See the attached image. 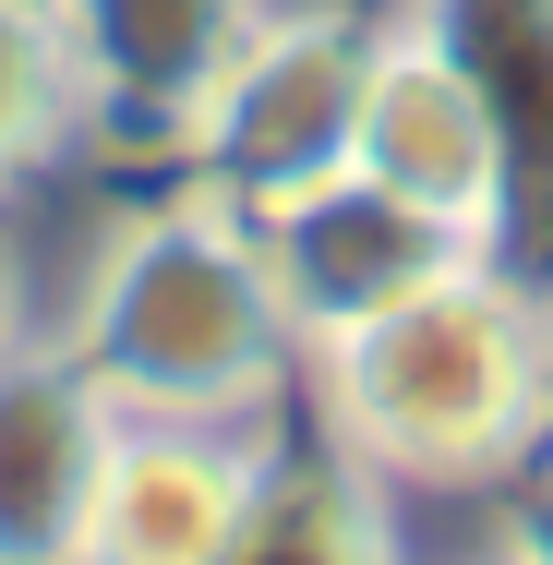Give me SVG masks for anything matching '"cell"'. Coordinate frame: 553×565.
Wrapping results in <instances>:
<instances>
[{"mask_svg": "<svg viewBox=\"0 0 553 565\" xmlns=\"http://www.w3.org/2000/svg\"><path fill=\"white\" fill-rule=\"evenodd\" d=\"M493 554H506V565H553V469H518V481H506Z\"/></svg>", "mask_w": 553, "mask_h": 565, "instance_id": "obj_12", "label": "cell"}, {"mask_svg": "<svg viewBox=\"0 0 553 565\" xmlns=\"http://www.w3.org/2000/svg\"><path fill=\"white\" fill-rule=\"evenodd\" d=\"M349 169L385 181L397 205L445 217L469 253H481V228L506 205L493 97H481V73L457 61V36H445L422 0H385L373 12V73H361V120H349Z\"/></svg>", "mask_w": 553, "mask_h": 565, "instance_id": "obj_4", "label": "cell"}, {"mask_svg": "<svg viewBox=\"0 0 553 565\" xmlns=\"http://www.w3.org/2000/svg\"><path fill=\"white\" fill-rule=\"evenodd\" d=\"M49 313H36V277H24V241H12V205H0V349L36 338Z\"/></svg>", "mask_w": 553, "mask_h": 565, "instance_id": "obj_13", "label": "cell"}, {"mask_svg": "<svg viewBox=\"0 0 553 565\" xmlns=\"http://www.w3.org/2000/svg\"><path fill=\"white\" fill-rule=\"evenodd\" d=\"M530 469H553V349H542V457Z\"/></svg>", "mask_w": 553, "mask_h": 565, "instance_id": "obj_14", "label": "cell"}, {"mask_svg": "<svg viewBox=\"0 0 553 565\" xmlns=\"http://www.w3.org/2000/svg\"><path fill=\"white\" fill-rule=\"evenodd\" d=\"M253 12L265 0H49L73 97H85V157H120L145 181L181 169V132L217 97Z\"/></svg>", "mask_w": 553, "mask_h": 565, "instance_id": "obj_5", "label": "cell"}, {"mask_svg": "<svg viewBox=\"0 0 553 565\" xmlns=\"http://www.w3.org/2000/svg\"><path fill=\"white\" fill-rule=\"evenodd\" d=\"M457 61L493 97V145H506V205L481 228V265L518 277L553 326V0H422Z\"/></svg>", "mask_w": 553, "mask_h": 565, "instance_id": "obj_9", "label": "cell"}, {"mask_svg": "<svg viewBox=\"0 0 553 565\" xmlns=\"http://www.w3.org/2000/svg\"><path fill=\"white\" fill-rule=\"evenodd\" d=\"M24 12H49V0H24Z\"/></svg>", "mask_w": 553, "mask_h": 565, "instance_id": "obj_16", "label": "cell"}, {"mask_svg": "<svg viewBox=\"0 0 553 565\" xmlns=\"http://www.w3.org/2000/svg\"><path fill=\"white\" fill-rule=\"evenodd\" d=\"M109 385L73 361L61 326L0 349V565H73L85 554V505L109 469Z\"/></svg>", "mask_w": 553, "mask_h": 565, "instance_id": "obj_8", "label": "cell"}, {"mask_svg": "<svg viewBox=\"0 0 553 565\" xmlns=\"http://www.w3.org/2000/svg\"><path fill=\"white\" fill-rule=\"evenodd\" d=\"M542 301L457 253L373 326L301 349V434L385 493H506L542 457Z\"/></svg>", "mask_w": 553, "mask_h": 565, "instance_id": "obj_2", "label": "cell"}, {"mask_svg": "<svg viewBox=\"0 0 553 565\" xmlns=\"http://www.w3.org/2000/svg\"><path fill=\"white\" fill-rule=\"evenodd\" d=\"M73 361L132 422H289L301 409V326L265 277V228L228 193L157 169L97 217L73 301L49 313Z\"/></svg>", "mask_w": 553, "mask_h": 565, "instance_id": "obj_1", "label": "cell"}, {"mask_svg": "<svg viewBox=\"0 0 553 565\" xmlns=\"http://www.w3.org/2000/svg\"><path fill=\"white\" fill-rule=\"evenodd\" d=\"M217 565H410L397 493L373 469H349L326 434H277L265 493H253V518H241V542Z\"/></svg>", "mask_w": 553, "mask_h": 565, "instance_id": "obj_10", "label": "cell"}, {"mask_svg": "<svg viewBox=\"0 0 553 565\" xmlns=\"http://www.w3.org/2000/svg\"><path fill=\"white\" fill-rule=\"evenodd\" d=\"M61 157H85V97H73V61H61V24L0 0V205L36 193Z\"/></svg>", "mask_w": 553, "mask_h": 565, "instance_id": "obj_11", "label": "cell"}, {"mask_svg": "<svg viewBox=\"0 0 553 565\" xmlns=\"http://www.w3.org/2000/svg\"><path fill=\"white\" fill-rule=\"evenodd\" d=\"M277 434L265 422H132L120 409L73 565H217L241 542V518H253V493H265Z\"/></svg>", "mask_w": 553, "mask_h": 565, "instance_id": "obj_6", "label": "cell"}, {"mask_svg": "<svg viewBox=\"0 0 553 565\" xmlns=\"http://www.w3.org/2000/svg\"><path fill=\"white\" fill-rule=\"evenodd\" d=\"M373 12L385 0H265L253 36L228 49L217 97L181 132V181L228 193L241 217L337 181L349 120H361V73H373Z\"/></svg>", "mask_w": 553, "mask_h": 565, "instance_id": "obj_3", "label": "cell"}, {"mask_svg": "<svg viewBox=\"0 0 553 565\" xmlns=\"http://www.w3.org/2000/svg\"><path fill=\"white\" fill-rule=\"evenodd\" d=\"M265 277H277V301H289V326L301 349L349 338V326H373L385 301H410L422 277H445L469 241L422 205H397L385 181H361V169H337L313 193H289V205H265Z\"/></svg>", "mask_w": 553, "mask_h": 565, "instance_id": "obj_7", "label": "cell"}, {"mask_svg": "<svg viewBox=\"0 0 553 565\" xmlns=\"http://www.w3.org/2000/svg\"><path fill=\"white\" fill-rule=\"evenodd\" d=\"M469 565H506V554H469Z\"/></svg>", "mask_w": 553, "mask_h": 565, "instance_id": "obj_15", "label": "cell"}]
</instances>
